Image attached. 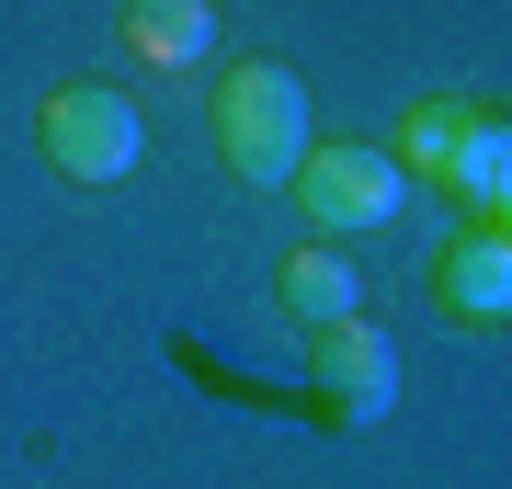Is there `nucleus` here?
<instances>
[{"mask_svg":"<svg viewBox=\"0 0 512 489\" xmlns=\"http://www.w3.org/2000/svg\"><path fill=\"white\" fill-rule=\"evenodd\" d=\"M217 160L251 194L296 182V160H308V80L285 57H228L217 69Z\"/></svg>","mask_w":512,"mask_h":489,"instance_id":"obj_1","label":"nucleus"},{"mask_svg":"<svg viewBox=\"0 0 512 489\" xmlns=\"http://www.w3.org/2000/svg\"><path fill=\"white\" fill-rule=\"evenodd\" d=\"M444 182L467 217H512V114L501 103H421L399 126V182Z\"/></svg>","mask_w":512,"mask_h":489,"instance_id":"obj_2","label":"nucleus"},{"mask_svg":"<svg viewBox=\"0 0 512 489\" xmlns=\"http://www.w3.org/2000/svg\"><path fill=\"white\" fill-rule=\"evenodd\" d=\"M35 137H46V160L69 171V182H126V171L148 160V126H137V103H126V91H103V80H69V91H46Z\"/></svg>","mask_w":512,"mask_h":489,"instance_id":"obj_3","label":"nucleus"},{"mask_svg":"<svg viewBox=\"0 0 512 489\" xmlns=\"http://www.w3.org/2000/svg\"><path fill=\"white\" fill-rule=\"evenodd\" d=\"M296 194H308V217L330 239H353V228H399V160L365 137H308V160H296Z\"/></svg>","mask_w":512,"mask_h":489,"instance_id":"obj_4","label":"nucleus"},{"mask_svg":"<svg viewBox=\"0 0 512 489\" xmlns=\"http://www.w3.org/2000/svg\"><path fill=\"white\" fill-rule=\"evenodd\" d=\"M308 376H319V399L342 421H376L399 399V342H387L376 319H319L308 330Z\"/></svg>","mask_w":512,"mask_h":489,"instance_id":"obj_5","label":"nucleus"},{"mask_svg":"<svg viewBox=\"0 0 512 489\" xmlns=\"http://www.w3.org/2000/svg\"><path fill=\"white\" fill-rule=\"evenodd\" d=\"M433 308L456 319V330H501V319H512V228H501V217H467L456 239H444Z\"/></svg>","mask_w":512,"mask_h":489,"instance_id":"obj_6","label":"nucleus"},{"mask_svg":"<svg viewBox=\"0 0 512 489\" xmlns=\"http://www.w3.org/2000/svg\"><path fill=\"white\" fill-rule=\"evenodd\" d=\"M274 296H285V319H296V330H319V319H365V273L330 251V239H308V251H285V262H274Z\"/></svg>","mask_w":512,"mask_h":489,"instance_id":"obj_7","label":"nucleus"},{"mask_svg":"<svg viewBox=\"0 0 512 489\" xmlns=\"http://www.w3.org/2000/svg\"><path fill=\"white\" fill-rule=\"evenodd\" d=\"M126 46L148 69H194V57H217V12L205 0H126Z\"/></svg>","mask_w":512,"mask_h":489,"instance_id":"obj_8","label":"nucleus"},{"mask_svg":"<svg viewBox=\"0 0 512 489\" xmlns=\"http://www.w3.org/2000/svg\"><path fill=\"white\" fill-rule=\"evenodd\" d=\"M205 12H217V0H205Z\"/></svg>","mask_w":512,"mask_h":489,"instance_id":"obj_9","label":"nucleus"}]
</instances>
